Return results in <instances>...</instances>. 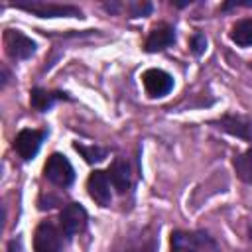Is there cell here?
<instances>
[{
  "mask_svg": "<svg viewBox=\"0 0 252 252\" xmlns=\"http://www.w3.org/2000/svg\"><path fill=\"white\" fill-rule=\"evenodd\" d=\"M158 246H159L158 226L146 224L120 236V240L112 246L110 252H158Z\"/></svg>",
  "mask_w": 252,
  "mask_h": 252,
  "instance_id": "6da1fadb",
  "label": "cell"
},
{
  "mask_svg": "<svg viewBox=\"0 0 252 252\" xmlns=\"http://www.w3.org/2000/svg\"><path fill=\"white\" fill-rule=\"evenodd\" d=\"M171 252H222L219 242L203 230H175L171 234Z\"/></svg>",
  "mask_w": 252,
  "mask_h": 252,
  "instance_id": "7a4b0ae2",
  "label": "cell"
},
{
  "mask_svg": "<svg viewBox=\"0 0 252 252\" xmlns=\"http://www.w3.org/2000/svg\"><path fill=\"white\" fill-rule=\"evenodd\" d=\"M67 234L61 226L51 220H43L37 224L33 232V252H63Z\"/></svg>",
  "mask_w": 252,
  "mask_h": 252,
  "instance_id": "3957f363",
  "label": "cell"
},
{
  "mask_svg": "<svg viewBox=\"0 0 252 252\" xmlns=\"http://www.w3.org/2000/svg\"><path fill=\"white\" fill-rule=\"evenodd\" d=\"M45 179L57 187H69L75 181V169L63 154H51L43 165Z\"/></svg>",
  "mask_w": 252,
  "mask_h": 252,
  "instance_id": "277c9868",
  "label": "cell"
},
{
  "mask_svg": "<svg viewBox=\"0 0 252 252\" xmlns=\"http://www.w3.org/2000/svg\"><path fill=\"white\" fill-rule=\"evenodd\" d=\"M16 8H22L26 12H32L39 18H65V16H71V18H83V12L77 8V6H71V4H55V2H18L14 4Z\"/></svg>",
  "mask_w": 252,
  "mask_h": 252,
  "instance_id": "5b68a950",
  "label": "cell"
},
{
  "mask_svg": "<svg viewBox=\"0 0 252 252\" xmlns=\"http://www.w3.org/2000/svg\"><path fill=\"white\" fill-rule=\"evenodd\" d=\"M87 189H89V195L100 205V207H110L112 199H114V185H112V179L108 175V171H93L89 175V181H87Z\"/></svg>",
  "mask_w": 252,
  "mask_h": 252,
  "instance_id": "8992f818",
  "label": "cell"
},
{
  "mask_svg": "<svg viewBox=\"0 0 252 252\" xmlns=\"http://www.w3.org/2000/svg\"><path fill=\"white\" fill-rule=\"evenodd\" d=\"M87 211L79 205V203H69L63 207L61 215H59V226L63 228V232L67 234V238H73L77 232L85 230L87 226Z\"/></svg>",
  "mask_w": 252,
  "mask_h": 252,
  "instance_id": "52a82bcc",
  "label": "cell"
},
{
  "mask_svg": "<svg viewBox=\"0 0 252 252\" xmlns=\"http://www.w3.org/2000/svg\"><path fill=\"white\" fill-rule=\"evenodd\" d=\"M142 83H144L146 93H148L150 96H154V98L165 96V94L173 89V77H171L167 71H163V69H156V67L144 71V75H142Z\"/></svg>",
  "mask_w": 252,
  "mask_h": 252,
  "instance_id": "ba28073f",
  "label": "cell"
},
{
  "mask_svg": "<svg viewBox=\"0 0 252 252\" xmlns=\"http://www.w3.org/2000/svg\"><path fill=\"white\" fill-rule=\"evenodd\" d=\"M4 45H6V53L12 59H28L35 51V43L28 35H24L20 30H6Z\"/></svg>",
  "mask_w": 252,
  "mask_h": 252,
  "instance_id": "9c48e42d",
  "label": "cell"
},
{
  "mask_svg": "<svg viewBox=\"0 0 252 252\" xmlns=\"http://www.w3.org/2000/svg\"><path fill=\"white\" fill-rule=\"evenodd\" d=\"M45 138L43 130H32V128H24L18 132V136L14 138V150L20 154L22 159H32L35 158V154L39 152V146Z\"/></svg>",
  "mask_w": 252,
  "mask_h": 252,
  "instance_id": "30bf717a",
  "label": "cell"
},
{
  "mask_svg": "<svg viewBox=\"0 0 252 252\" xmlns=\"http://www.w3.org/2000/svg\"><path fill=\"white\" fill-rule=\"evenodd\" d=\"M106 171H108V175H110V179H112V185H114L116 193L126 195V193L132 191V187H134L132 167H130V163H128L124 158H116V159L112 161V165H110Z\"/></svg>",
  "mask_w": 252,
  "mask_h": 252,
  "instance_id": "8fae6325",
  "label": "cell"
},
{
  "mask_svg": "<svg viewBox=\"0 0 252 252\" xmlns=\"http://www.w3.org/2000/svg\"><path fill=\"white\" fill-rule=\"evenodd\" d=\"M171 43H175V30L169 24H158L152 28L144 47H146V51L156 53V51L167 49Z\"/></svg>",
  "mask_w": 252,
  "mask_h": 252,
  "instance_id": "7c38bea8",
  "label": "cell"
},
{
  "mask_svg": "<svg viewBox=\"0 0 252 252\" xmlns=\"http://www.w3.org/2000/svg\"><path fill=\"white\" fill-rule=\"evenodd\" d=\"M219 128L224 132L238 136L242 140H252V120L244 116H224L219 120Z\"/></svg>",
  "mask_w": 252,
  "mask_h": 252,
  "instance_id": "4fadbf2b",
  "label": "cell"
},
{
  "mask_svg": "<svg viewBox=\"0 0 252 252\" xmlns=\"http://www.w3.org/2000/svg\"><path fill=\"white\" fill-rule=\"evenodd\" d=\"M104 10L108 12H126L130 18H138V16H148L152 12V4L150 2H110V4H104Z\"/></svg>",
  "mask_w": 252,
  "mask_h": 252,
  "instance_id": "5bb4252c",
  "label": "cell"
},
{
  "mask_svg": "<svg viewBox=\"0 0 252 252\" xmlns=\"http://www.w3.org/2000/svg\"><path fill=\"white\" fill-rule=\"evenodd\" d=\"M59 98H65V94H61V93H49L45 89H33L30 93V104L35 110H39V112L49 110L55 104V100H59Z\"/></svg>",
  "mask_w": 252,
  "mask_h": 252,
  "instance_id": "9a60e30c",
  "label": "cell"
},
{
  "mask_svg": "<svg viewBox=\"0 0 252 252\" xmlns=\"http://www.w3.org/2000/svg\"><path fill=\"white\" fill-rule=\"evenodd\" d=\"M230 39L240 47H252V18L238 20L230 30Z\"/></svg>",
  "mask_w": 252,
  "mask_h": 252,
  "instance_id": "2e32d148",
  "label": "cell"
},
{
  "mask_svg": "<svg viewBox=\"0 0 252 252\" xmlns=\"http://www.w3.org/2000/svg\"><path fill=\"white\" fill-rule=\"evenodd\" d=\"M234 169L244 183H252V146L234 158Z\"/></svg>",
  "mask_w": 252,
  "mask_h": 252,
  "instance_id": "e0dca14e",
  "label": "cell"
},
{
  "mask_svg": "<svg viewBox=\"0 0 252 252\" xmlns=\"http://www.w3.org/2000/svg\"><path fill=\"white\" fill-rule=\"evenodd\" d=\"M75 148H77V152H81V154L85 156V159L91 161V163H93V161H100V159H104V156H106V150H100V148H94V146H93V148H85V146H79V144H77Z\"/></svg>",
  "mask_w": 252,
  "mask_h": 252,
  "instance_id": "ac0fdd59",
  "label": "cell"
},
{
  "mask_svg": "<svg viewBox=\"0 0 252 252\" xmlns=\"http://www.w3.org/2000/svg\"><path fill=\"white\" fill-rule=\"evenodd\" d=\"M205 45H207L205 35L195 33V35H193V39H191V49H193V53H195V55H201V53L205 51Z\"/></svg>",
  "mask_w": 252,
  "mask_h": 252,
  "instance_id": "d6986e66",
  "label": "cell"
},
{
  "mask_svg": "<svg viewBox=\"0 0 252 252\" xmlns=\"http://www.w3.org/2000/svg\"><path fill=\"white\" fill-rule=\"evenodd\" d=\"M250 240H252V224H250Z\"/></svg>",
  "mask_w": 252,
  "mask_h": 252,
  "instance_id": "ffe728a7",
  "label": "cell"
},
{
  "mask_svg": "<svg viewBox=\"0 0 252 252\" xmlns=\"http://www.w3.org/2000/svg\"><path fill=\"white\" fill-rule=\"evenodd\" d=\"M250 69H252V63H250Z\"/></svg>",
  "mask_w": 252,
  "mask_h": 252,
  "instance_id": "44dd1931",
  "label": "cell"
}]
</instances>
